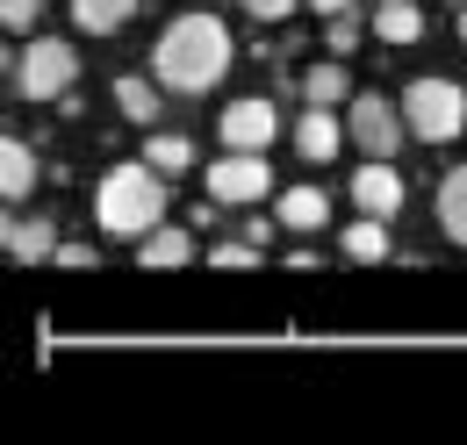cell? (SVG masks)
<instances>
[{
    "mask_svg": "<svg viewBox=\"0 0 467 445\" xmlns=\"http://www.w3.org/2000/svg\"><path fill=\"white\" fill-rule=\"evenodd\" d=\"M130 15H137V0H72V22H79L87 36H116Z\"/></svg>",
    "mask_w": 467,
    "mask_h": 445,
    "instance_id": "18",
    "label": "cell"
},
{
    "mask_svg": "<svg viewBox=\"0 0 467 445\" xmlns=\"http://www.w3.org/2000/svg\"><path fill=\"white\" fill-rule=\"evenodd\" d=\"M94 216L109 237H144L166 222V172L159 166H116L94 194Z\"/></svg>",
    "mask_w": 467,
    "mask_h": 445,
    "instance_id": "2",
    "label": "cell"
},
{
    "mask_svg": "<svg viewBox=\"0 0 467 445\" xmlns=\"http://www.w3.org/2000/svg\"><path fill=\"white\" fill-rule=\"evenodd\" d=\"M352 129H338L331 122V109H309L302 122H295V151L309 159V166H324V159H338V144H346Z\"/></svg>",
    "mask_w": 467,
    "mask_h": 445,
    "instance_id": "9",
    "label": "cell"
},
{
    "mask_svg": "<svg viewBox=\"0 0 467 445\" xmlns=\"http://www.w3.org/2000/svg\"><path fill=\"white\" fill-rule=\"evenodd\" d=\"M302 101H309V109L352 101V72H346V57H324V65H309V72H302Z\"/></svg>",
    "mask_w": 467,
    "mask_h": 445,
    "instance_id": "13",
    "label": "cell"
},
{
    "mask_svg": "<svg viewBox=\"0 0 467 445\" xmlns=\"http://www.w3.org/2000/svg\"><path fill=\"white\" fill-rule=\"evenodd\" d=\"M209 266L244 274V266H259V244H252V237H237V244H209Z\"/></svg>",
    "mask_w": 467,
    "mask_h": 445,
    "instance_id": "22",
    "label": "cell"
},
{
    "mask_svg": "<svg viewBox=\"0 0 467 445\" xmlns=\"http://www.w3.org/2000/svg\"><path fill=\"white\" fill-rule=\"evenodd\" d=\"M352 209L359 216H396L403 209V172L389 166V159H367V166L352 172Z\"/></svg>",
    "mask_w": 467,
    "mask_h": 445,
    "instance_id": "8",
    "label": "cell"
},
{
    "mask_svg": "<svg viewBox=\"0 0 467 445\" xmlns=\"http://www.w3.org/2000/svg\"><path fill=\"white\" fill-rule=\"evenodd\" d=\"M266 187H274L266 151H231V159H216V166H209V202H223V209L266 202Z\"/></svg>",
    "mask_w": 467,
    "mask_h": 445,
    "instance_id": "5",
    "label": "cell"
},
{
    "mask_svg": "<svg viewBox=\"0 0 467 445\" xmlns=\"http://www.w3.org/2000/svg\"><path fill=\"white\" fill-rule=\"evenodd\" d=\"M453 7H467V0H453Z\"/></svg>",
    "mask_w": 467,
    "mask_h": 445,
    "instance_id": "28",
    "label": "cell"
},
{
    "mask_svg": "<svg viewBox=\"0 0 467 445\" xmlns=\"http://www.w3.org/2000/svg\"><path fill=\"white\" fill-rule=\"evenodd\" d=\"M116 109H122V122H151L159 115V94H151V79H116Z\"/></svg>",
    "mask_w": 467,
    "mask_h": 445,
    "instance_id": "19",
    "label": "cell"
},
{
    "mask_svg": "<svg viewBox=\"0 0 467 445\" xmlns=\"http://www.w3.org/2000/svg\"><path fill=\"white\" fill-rule=\"evenodd\" d=\"M187 259H194V237H187V230H166V222H159V230L137 237V266H144V274H151V266L173 274V266H187Z\"/></svg>",
    "mask_w": 467,
    "mask_h": 445,
    "instance_id": "10",
    "label": "cell"
},
{
    "mask_svg": "<svg viewBox=\"0 0 467 445\" xmlns=\"http://www.w3.org/2000/svg\"><path fill=\"white\" fill-rule=\"evenodd\" d=\"M309 7H317V15H346L352 0H309Z\"/></svg>",
    "mask_w": 467,
    "mask_h": 445,
    "instance_id": "26",
    "label": "cell"
},
{
    "mask_svg": "<svg viewBox=\"0 0 467 445\" xmlns=\"http://www.w3.org/2000/svg\"><path fill=\"white\" fill-rule=\"evenodd\" d=\"M439 230H446L453 244H467V166H453L439 180Z\"/></svg>",
    "mask_w": 467,
    "mask_h": 445,
    "instance_id": "17",
    "label": "cell"
},
{
    "mask_svg": "<svg viewBox=\"0 0 467 445\" xmlns=\"http://www.w3.org/2000/svg\"><path fill=\"white\" fill-rule=\"evenodd\" d=\"M72 79H79V57L58 36H29L22 57H15V87L22 101H72Z\"/></svg>",
    "mask_w": 467,
    "mask_h": 445,
    "instance_id": "4",
    "label": "cell"
},
{
    "mask_svg": "<svg viewBox=\"0 0 467 445\" xmlns=\"http://www.w3.org/2000/svg\"><path fill=\"white\" fill-rule=\"evenodd\" d=\"M144 159H151L159 172H187V166H194V144H187V137H151Z\"/></svg>",
    "mask_w": 467,
    "mask_h": 445,
    "instance_id": "21",
    "label": "cell"
},
{
    "mask_svg": "<svg viewBox=\"0 0 467 445\" xmlns=\"http://www.w3.org/2000/svg\"><path fill=\"white\" fill-rule=\"evenodd\" d=\"M352 144L367 151V159H396V144H403V129H410V115L403 101H381V94H367V101H352Z\"/></svg>",
    "mask_w": 467,
    "mask_h": 445,
    "instance_id": "6",
    "label": "cell"
},
{
    "mask_svg": "<svg viewBox=\"0 0 467 445\" xmlns=\"http://www.w3.org/2000/svg\"><path fill=\"white\" fill-rule=\"evenodd\" d=\"M58 266H94V244H58Z\"/></svg>",
    "mask_w": 467,
    "mask_h": 445,
    "instance_id": "25",
    "label": "cell"
},
{
    "mask_svg": "<svg viewBox=\"0 0 467 445\" xmlns=\"http://www.w3.org/2000/svg\"><path fill=\"white\" fill-rule=\"evenodd\" d=\"M29 187H36V151H29L22 137H7V144H0V194L22 202Z\"/></svg>",
    "mask_w": 467,
    "mask_h": 445,
    "instance_id": "15",
    "label": "cell"
},
{
    "mask_svg": "<svg viewBox=\"0 0 467 445\" xmlns=\"http://www.w3.org/2000/svg\"><path fill=\"white\" fill-rule=\"evenodd\" d=\"M0 22L7 36H36V0H0Z\"/></svg>",
    "mask_w": 467,
    "mask_h": 445,
    "instance_id": "23",
    "label": "cell"
},
{
    "mask_svg": "<svg viewBox=\"0 0 467 445\" xmlns=\"http://www.w3.org/2000/svg\"><path fill=\"white\" fill-rule=\"evenodd\" d=\"M461 44H467V7H461Z\"/></svg>",
    "mask_w": 467,
    "mask_h": 445,
    "instance_id": "27",
    "label": "cell"
},
{
    "mask_svg": "<svg viewBox=\"0 0 467 445\" xmlns=\"http://www.w3.org/2000/svg\"><path fill=\"white\" fill-rule=\"evenodd\" d=\"M324 51H331V57L359 51V15H352V7H346V15H324Z\"/></svg>",
    "mask_w": 467,
    "mask_h": 445,
    "instance_id": "20",
    "label": "cell"
},
{
    "mask_svg": "<svg viewBox=\"0 0 467 445\" xmlns=\"http://www.w3.org/2000/svg\"><path fill=\"white\" fill-rule=\"evenodd\" d=\"M237 7H244V15H259V22H288L302 0H237Z\"/></svg>",
    "mask_w": 467,
    "mask_h": 445,
    "instance_id": "24",
    "label": "cell"
},
{
    "mask_svg": "<svg viewBox=\"0 0 467 445\" xmlns=\"http://www.w3.org/2000/svg\"><path fill=\"white\" fill-rule=\"evenodd\" d=\"M231 29L216 22V15H180L166 22V36H159V51H151V72H159V87H173V94H209L223 72H231Z\"/></svg>",
    "mask_w": 467,
    "mask_h": 445,
    "instance_id": "1",
    "label": "cell"
},
{
    "mask_svg": "<svg viewBox=\"0 0 467 445\" xmlns=\"http://www.w3.org/2000/svg\"><path fill=\"white\" fill-rule=\"evenodd\" d=\"M403 115H410V137H424V144H453V137L467 129V94H461V79H439V72L410 79Z\"/></svg>",
    "mask_w": 467,
    "mask_h": 445,
    "instance_id": "3",
    "label": "cell"
},
{
    "mask_svg": "<svg viewBox=\"0 0 467 445\" xmlns=\"http://www.w3.org/2000/svg\"><path fill=\"white\" fill-rule=\"evenodd\" d=\"M346 259L352 266H381L389 259V216H359L346 230Z\"/></svg>",
    "mask_w": 467,
    "mask_h": 445,
    "instance_id": "16",
    "label": "cell"
},
{
    "mask_svg": "<svg viewBox=\"0 0 467 445\" xmlns=\"http://www.w3.org/2000/svg\"><path fill=\"white\" fill-rule=\"evenodd\" d=\"M7 252H15L22 266H44V259H58L51 216H7Z\"/></svg>",
    "mask_w": 467,
    "mask_h": 445,
    "instance_id": "11",
    "label": "cell"
},
{
    "mask_svg": "<svg viewBox=\"0 0 467 445\" xmlns=\"http://www.w3.org/2000/svg\"><path fill=\"white\" fill-rule=\"evenodd\" d=\"M367 29H374V44H417L424 36V7L417 0H381Z\"/></svg>",
    "mask_w": 467,
    "mask_h": 445,
    "instance_id": "12",
    "label": "cell"
},
{
    "mask_svg": "<svg viewBox=\"0 0 467 445\" xmlns=\"http://www.w3.org/2000/svg\"><path fill=\"white\" fill-rule=\"evenodd\" d=\"M274 216L288 222V230H324V216H331V202H324V187H288V194L274 202Z\"/></svg>",
    "mask_w": 467,
    "mask_h": 445,
    "instance_id": "14",
    "label": "cell"
},
{
    "mask_svg": "<svg viewBox=\"0 0 467 445\" xmlns=\"http://www.w3.org/2000/svg\"><path fill=\"white\" fill-rule=\"evenodd\" d=\"M216 129H223V144H231V151H266V144L281 137V109H274L266 94H244V101L223 109Z\"/></svg>",
    "mask_w": 467,
    "mask_h": 445,
    "instance_id": "7",
    "label": "cell"
}]
</instances>
